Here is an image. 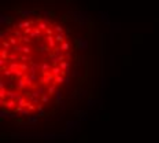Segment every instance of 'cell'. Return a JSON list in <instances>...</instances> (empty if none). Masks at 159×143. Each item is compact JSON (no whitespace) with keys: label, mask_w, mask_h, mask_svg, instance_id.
<instances>
[{"label":"cell","mask_w":159,"mask_h":143,"mask_svg":"<svg viewBox=\"0 0 159 143\" xmlns=\"http://www.w3.org/2000/svg\"><path fill=\"white\" fill-rule=\"evenodd\" d=\"M17 105H18V102L15 99H0V106L6 107L8 110H11V109L14 110V109L17 107Z\"/></svg>","instance_id":"cell-1"},{"label":"cell","mask_w":159,"mask_h":143,"mask_svg":"<svg viewBox=\"0 0 159 143\" xmlns=\"http://www.w3.org/2000/svg\"><path fill=\"white\" fill-rule=\"evenodd\" d=\"M6 98H7V89L0 88V99H6Z\"/></svg>","instance_id":"cell-32"},{"label":"cell","mask_w":159,"mask_h":143,"mask_svg":"<svg viewBox=\"0 0 159 143\" xmlns=\"http://www.w3.org/2000/svg\"><path fill=\"white\" fill-rule=\"evenodd\" d=\"M14 143H15V142H14Z\"/></svg>","instance_id":"cell-49"},{"label":"cell","mask_w":159,"mask_h":143,"mask_svg":"<svg viewBox=\"0 0 159 143\" xmlns=\"http://www.w3.org/2000/svg\"><path fill=\"white\" fill-rule=\"evenodd\" d=\"M22 48H23V47H21V46H18V44L12 47V50L15 51V52H18V54H19V52H22Z\"/></svg>","instance_id":"cell-38"},{"label":"cell","mask_w":159,"mask_h":143,"mask_svg":"<svg viewBox=\"0 0 159 143\" xmlns=\"http://www.w3.org/2000/svg\"><path fill=\"white\" fill-rule=\"evenodd\" d=\"M45 33H47V36H50V35H52V33H54V30H52L51 28H48V29L45 30Z\"/></svg>","instance_id":"cell-44"},{"label":"cell","mask_w":159,"mask_h":143,"mask_svg":"<svg viewBox=\"0 0 159 143\" xmlns=\"http://www.w3.org/2000/svg\"><path fill=\"white\" fill-rule=\"evenodd\" d=\"M26 87H27V85H26V81L23 80V77L18 79L15 81V89H18V91H23Z\"/></svg>","instance_id":"cell-3"},{"label":"cell","mask_w":159,"mask_h":143,"mask_svg":"<svg viewBox=\"0 0 159 143\" xmlns=\"http://www.w3.org/2000/svg\"><path fill=\"white\" fill-rule=\"evenodd\" d=\"M21 114H22V116H26V117H27V116H30V114H32V112L29 110L27 107H23L22 112H21Z\"/></svg>","instance_id":"cell-35"},{"label":"cell","mask_w":159,"mask_h":143,"mask_svg":"<svg viewBox=\"0 0 159 143\" xmlns=\"http://www.w3.org/2000/svg\"><path fill=\"white\" fill-rule=\"evenodd\" d=\"M19 69H21V70H23V72H25V73H26V72H29V69H30V66H29V65L26 63V62H22V63H21V66H19Z\"/></svg>","instance_id":"cell-24"},{"label":"cell","mask_w":159,"mask_h":143,"mask_svg":"<svg viewBox=\"0 0 159 143\" xmlns=\"http://www.w3.org/2000/svg\"><path fill=\"white\" fill-rule=\"evenodd\" d=\"M2 47H3V48H6V50H10L12 46H11V43L6 39V40H2Z\"/></svg>","instance_id":"cell-21"},{"label":"cell","mask_w":159,"mask_h":143,"mask_svg":"<svg viewBox=\"0 0 159 143\" xmlns=\"http://www.w3.org/2000/svg\"><path fill=\"white\" fill-rule=\"evenodd\" d=\"M18 59H19V54L15 51H14L12 54H10V56H8V61H18Z\"/></svg>","instance_id":"cell-23"},{"label":"cell","mask_w":159,"mask_h":143,"mask_svg":"<svg viewBox=\"0 0 159 143\" xmlns=\"http://www.w3.org/2000/svg\"><path fill=\"white\" fill-rule=\"evenodd\" d=\"M12 74H14V70H12V69H10V68H7L6 70H3V72H2V79H4V77H7V79H8V77H11Z\"/></svg>","instance_id":"cell-8"},{"label":"cell","mask_w":159,"mask_h":143,"mask_svg":"<svg viewBox=\"0 0 159 143\" xmlns=\"http://www.w3.org/2000/svg\"><path fill=\"white\" fill-rule=\"evenodd\" d=\"M59 66H60L62 70H69V61H62L59 63Z\"/></svg>","instance_id":"cell-22"},{"label":"cell","mask_w":159,"mask_h":143,"mask_svg":"<svg viewBox=\"0 0 159 143\" xmlns=\"http://www.w3.org/2000/svg\"><path fill=\"white\" fill-rule=\"evenodd\" d=\"M11 32V29H7V30H2L0 32V39L4 40V37H8V33Z\"/></svg>","instance_id":"cell-30"},{"label":"cell","mask_w":159,"mask_h":143,"mask_svg":"<svg viewBox=\"0 0 159 143\" xmlns=\"http://www.w3.org/2000/svg\"><path fill=\"white\" fill-rule=\"evenodd\" d=\"M58 59H59V63H60L62 61H65V59H66V56H65L63 54H60V55H58Z\"/></svg>","instance_id":"cell-43"},{"label":"cell","mask_w":159,"mask_h":143,"mask_svg":"<svg viewBox=\"0 0 159 143\" xmlns=\"http://www.w3.org/2000/svg\"><path fill=\"white\" fill-rule=\"evenodd\" d=\"M18 28H25V25H23V22H19V23H18Z\"/></svg>","instance_id":"cell-48"},{"label":"cell","mask_w":159,"mask_h":143,"mask_svg":"<svg viewBox=\"0 0 159 143\" xmlns=\"http://www.w3.org/2000/svg\"><path fill=\"white\" fill-rule=\"evenodd\" d=\"M51 72H52V74H54L55 77H56V76H59V74L62 73V69H60V66L58 65V66H52V69H51Z\"/></svg>","instance_id":"cell-13"},{"label":"cell","mask_w":159,"mask_h":143,"mask_svg":"<svg viewBox=\"0 0 159 143\" xmlns=\"http://www.w3.org/2000/svg\"><path fill=\"white\" fill-rule=\"evenodd\" d=\"M19 61L21 62H32L33 59H32V56L30 55H27V54H19Z\"/></svg>","instance_id":"cell-11"},{"label":"cell","mask_w":159,"mask_h":143,"mask_svg":"<svg viewBox=\"0 0 159 143\" xmlns=\"http://www.w3.org/2000/svg\"><path fill=\"white\" fill-rule=\"evenodd\" d=\"M71 74H73L74 77H78V76H80V73H78V70H73V73H71Z\"/></svg>","instance_id":"cell-46"},{"label":"cell","mask_w":159,"mask_h":143,"mask_svg":"<svg viewBox=\"0 0 159 143\" xmlns=\"http://www.w3.org/2000/svg\"><path fill=\"white\" fill-rule=\"evenodd\" d=\"M29 76H30V79L33 80V81H38V80H40V79H38V76H37V73H29Z\"/></svg>","instance_id":"cell-37"},{"label":"cell","mask_w":159,"mask_h":143,"mask_svg":"<svg viewBox=\"0 0 159 143\" xmlns=\"http://www.w3.org/2000/svg\"><path fill=\"white\" fill-rule=\"evenodd\" d=\"M75 44H77V50L85 51V50H88L89 43H88V40H86V39H81V37H77V39H75Z\"/></svg>","instance_id":"cell-2"},{"label":"cell","mask_w":159,"mask_h":143,"mask_svg":"<svg viewBox=\"0 0 159 143\" xmlns=\"http://www.w3.org/2000/svg\"><path fill=\"white\" fill-rule=\"evenodd\" d=\"M55 40H56V43H63V41H66V36H63L62 33H56L55 35Z\"/></svg>","instance_id":"cell-15"},{"label":"cell","mask_w":159,"mask_h":143,"mask_svg":"<svg viewBox=\"0 0 159 143\" xmlns=\"http://www.w3.org/2000/svg\"><path fill=\"white\" fill-rule=\"evenodd\" d=\"M93 105H95V101H93V99H92V98H89V101H88V107L91 109V107H92V106H93Z\"/></svg>","instance_id":"cell-42"},{"label":"cell","mask_w":159,"mask_h":143,"mask_svg":"<svg viewBox=\"0 0 159 143\" xmlns=\"http://www.w3.org/2000/svg\"><path fill=\"white\" fill-rule=\"evenodd\" d=\"M19 66H21V63H18V62H15V61H10V62H8V68L12 69V70L19 69Z\"/></svg>","instance_id":"cell-12"},{"label":"cell","mask_w":159,"mask_h":143,"mask_svg":"<svg viewBox=\"0 0 159 143\" xmlns=\"http://www.w3.org/2000/svg\"><path fill=\"white\" fill-rule=\"evenodd\" d=\"M56 91H58V89H56V83L52 81V84L47 87V94L50 95V96H52V95H55V92H56Z\"/></svg>","instance_id":"cell-6"},{"label":"cell","mask_w":159,"mask_h":143,"mask_svg":"<svg viewBox=\"0 0 159 143\" xmlns=\"http://www.w3.org/2000/svg\"><path fill=\"white\" fill-rule=\"evenodd\" d=\"M60 48L62 51H67V50H70V43L69 41H63V43H60Z\"/></svg>","instance_id":"cell-20"},{"label":"cell","mask_w":159,"mask_h":143,"mask_svg":"<svg viewBox=\"0 0 159 143\" xmlns=\"http://www.w3.org/2000/svg\"><path fill=\"white\" fill-rule=\"evenodd\" d=\"M48 102H50V95L45 92L41 95V103H48Z\"/></svg>","instance_id":"cell-26"},{"label":"cell","mask_w":159,"mask_h":143,"mask_svg":"<svg viewBox=\"0 0 159 143\" xmlns=\"http://www.w3.org/2000/svg\"><path fill=\"white\" fill-rule=\"evenodd\" d=\"M52 68H51V66H50V63H48V62L47 61H44V62H43V63H41V72H45V70H51Z\"/></svg>","instance_id":"cell-19"},{"label":"cell","mask_w":159,"mask_h":143,"mask_svg":"<svg viewBox=\"0 0 159 143\" xmlns=\"http://www.w3.org/2000/svg\"><path fill=\"white\" fill-rule=\"evenodd\" d=\"M65 56H66V59H67V61H70V59H71V54H70V52H66V55H65Z\"/></svg>","instance_id":"cell-45"},{"label":"cell","mask_w":159,"mask_h":143,"mask_svg":"<svg viewBox=\"0 0 159 143\" xmlns=\"http://www.w3.org/2000/svg\"><path fill=\"white\" fill-rule=\"evenodd\" d=\"M8 50H6V48H3L2 50V54H0V58H3V59H8Z\"/></svg>","instance_id":"cell-29"},{"label":"cell","mask_w":159,"mask_h":143,"mask_svg":"<svg viewBox=\"0 0 159 143\" xmlns=\"http://www.w3.org/2000/svg\"><path fill=\"white\" fill-rule=\"evenodd\" d=\"M19 40H21V41H23V43H25V44H30V43H32V37L30 36H23L22 37V39H19Z\"/></svg>","instance_id":"cell-28"},{"label":"cell","mask_w":159,"mask_h":143,"mask_svg":"<svg viewBox=\"0 0 159 143\" xmlns=\"http://www.w3.org/2000/svg\"><path fill=\"white\" fill-rule=\"evenodd\" d=\"M22 52H23V54H27V55H30V52H32V48H30V47H29V44L23 47V48H22Z\"/></svg>","instance_id":"cell-34"},{"label":"cell","mask_w":159,"mask_h":143,"mask_svg":"<svg viewBox=\"0 0 159 143\" xmlns=\"http://www.w3.org/2000/svg\"><path fill=\"white\" fill-rule=\"evenodd\" d=\"M74 125H77V122H75V121H67V122H66V127L69 128V129H70V128L73 129Z\"/></svg>","instance_id":"cell-36"},{"label":"cell","mask_w":159,"mask_h":143,"mask_svg":"<svg viewBox=\"0 0 159 143\" xmlns=\"http://www.w3.org/2000/svg\"><path fill=\"white\" fill-rule=\"evenodd\" d=\"M32 32H33V28H32V26H29V28H25V30H23V33H25L26 36H27V35H30Z\"/></svg>","instance_id":"cell-39"},{"label":"cell","mask_w":159,"mask_h":143,"mask_svg":"<svg viewBox=\"0 0 159 143\" xmlns=\"http://www.w3.org/2000/svg\"><path fill=\"white\" fill-rule=\"evenodd\" d=\"M14 74H15L18 79H21V77H23V74H25V72H23V70H21V69H17V70H14Z\"/></svg>","instance_id":"cell-31"},{"label":"cell","mask_w":159,"mask_h":143,"mask_svg":"<svg viewBox=\"0 0 159 143\" xmlns=\"http://www.w3.org/2000/svg\"><path fill=\"white\" fill-rule=\"evenodd\" d=\"M37 110H43V105H41V103L37 105Z\"/></svg>","instance_id":"cell-47"},{"label":"cell","mask_w":159,"mask_h":143,"mask_svg":"<svg viewBox=\"0 0 159 143\" xmlns=\"http://www.w3.org/2000/svg\"><path fill=\"white\" fill-rule=\"evenodd\" d=\"M21 96V95L18 94V89H7V98L8 99H17Z\"/></svg>","instance_id":"cell-5"},{"label":"cell","mask_w":159,"mask_h":143,"mask_svg":"<svg viewBox=\"0 0 159 143\" xmlns=\"http://www.w3.org/2000/svg\"><path fill=\"white\" fill-rule=\"evenodd\" d=\"M7 40H8L10 43H11V46H12V47L18 44V41H17V37H15V36H14V37H12V36H8V37H7Z\"/></svg>","instance_id":"cell-27"},{"label":"cell","mask_w":159,"mask_h":143,"mask_svg":"<svg viewBox=\"0 0 159 143\" xmlns=\"http://www.w3.org/2000/svg\"><path fill=\"white\" fill-rule=\"evenodd\" d=\"M11 21H12V17L4 15V14L0 15V23H2V25H4V22H6V23H11Z\"/></svg>","instance_id":"cell-7"},{"label":"cell","mask_w":159,"mask_h":143,"mask_svg":"<svg viewBox=\"0 0 159 143\" xmlns=\"http://www.w3.org/2000/svg\"><path fill=\"white\" fill-rule=\"evenodd\" d=\"M38 117L37 114L36 116H33V114H30V116H27V124H30V125H33V124H36L37 121H38Z\"/></svg>","instance_id":"cell-9"},{"label":"cell","mask_w":159,"mask_h":143,"mask_svg":"<svg viewBox=\"0 0 159 143\" xmlns=\"http://www.w3.org/2000/svg\"><path fill=\"white\" fill-rule=\"evenodd\" d=\"M50 47L48 46H44V44H40L38 46V48H37V51L40 52V54H45V52H50Z\"/></svg>","instance_id":"cell-10"},{"label":"cell","mask_w":159,"mask_h":143,"mask_svg":"<svg viewBox=\"0 0 159 143\" xmlns=\"http://www.w3.org/2000/svg\"><path fill=\"white\" fill-rule=\"evenodd\" d=\"M38 28H40L41 30H47L48 28H50V25H48V23H45L44 21H41V22H38Z\"/></svg>","instance_id":"cell-25"},{"label":"cell","mask_w":159,"mask_h":143,"mask_svg":"<svg viewBox=\"0 0 159 143\" xmlns=\"http://www.w3.org/2000/svg\"><path fill=\"white\" fill-rule=\"evenodd\" d=\"M45 40H47V46L50 47L51 50H54L55 47H56V46H55V44H56V40H55V37L52 36V35L47 36V37H45Z\"/></svg>","instance_id":"cell-4"},{"label":"cell","mask_w":159,"mask_h":143,"mask_svg":"<svg viewBox=\"0 0 159 143\" xmlns=\"http://www.w3.org/2000/svg\"><path fill=\"white\" fill-rule=\"evenodd\" d=\"M37 116L38 117H44L45 116V110L43 109V110H37Z\"/></svg>","instance_id":"cell-41"},{"label":"cell","mask_w":159,"mask_h":143,"mask_svg":"<svg viewBox=\"0 0 159 143\" xmlns=\"http://www.w3.org/2000/svg\"><path fill=\"white\" fill-rule=\"evenodd\" d=\"M65 81H66V77H65V76H62V74L56 76L55 80H54V83H56V84H62V83H65Z\"/></svg>","instance_id":"cell-18"},{"label":"cell","mask_w":159,"mask_h":143,"mask_svg":"<svg viewBox=\"0 0 159 143\" xmlns=\"http://www.w3.org/2000/svg\"><path fill=\"white\" fill-rule=\"evenodd\" d=\"M62 98H63V92H62V91H56L55 92V102H56V105H59V102L62 101Z\"/></svg>","instance_id":"cell-17"},{"label":"cell","mask_w":159,"mask_h":143,"mask_svg":"<svg viewBox=\"0 0 159 143\" xmlns=\"http://www.w3.org/2000/svg\"><path fill=\"white\" fill-rule=\"evenodd\" d=\"M14 36H15V37H19V39H22V37H23V36H22V33L19 32L18 29H15V30H14Z\"/></svg>","instance_id":"cell-40"},{"label":"cell","mask_w":159,"mask_h":143,"mask_svg":"<svg viewBox=\"0 0 159 143\" xmlns=\"http://www.w3.org/2000/svg\"><path fill=\"white\" fill-rule=\"evenodd\" d=\"M21 14H22V17H29V15H36L37 14V11L36 10H25V11H21Z\"/></svg>","instance_id":"cell-14"},{"label":"cell","mask_w":159,"mask_h":143,"mask_svg":"<svg viewBox=\"0 0 159 143\" xmlns=\"http://www.w3.org/2000/svg\"><path fill=\"white\" fill-rule=\"evenodd\" d=\"M54 30H55L56 33H62V35H63V32H65V29H63L60 25H55V26H54Z\"/></svg>","instance_id":"cell-33"},{"label":"cell","mask_w":159,"mask_h":143,"mask_svg":"<svg viewBox=\"0 0 159 143\" xmlns=\"http://www.w3.org/2000/svg\"><path fill=\"white\" fill-rule=\"evenodd\" d=\"M8 59H3V58H0V68H2V69H0V70H6L7 68H8V62H7Z\"/></svg>","instance_id":"cell-16"}]
</instances>
